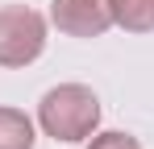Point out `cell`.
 I'll use <instances>...</instances> for the list:
<instances>
[{
  "instance_id": "1",
  "label": "cell",
  "mask_w": 154,
  "mask_h": 149,
  "mask_svg": "<svg viewBox=\"0 0 154 149\" xmlns=\"http://www.w3.org/2000/svg\"><path fill=\"white\" fill-rule=\"evenodd\" d=\"M38 124H42L46 137L63 141V145L88 141L100 124V99L83 83H58L38 104Z\"/></svg>"
},
{
  "instance_id": "2",
  "label": "cell",
  "mask_w": 154,
  "mask_h": 149,
  "mask_svg": "<svg viewBox=\"0 0 154 149\" xmlns=\"http://www.w3.org/2000/svg\"><path fill=\"white\" fill-rule=\"evenodd\" d=\"M46 50V17L29 4H4L0 8V66L21 71L38 62Z\"/></svg>"
},
{
  "instance_id": "3",
  "label": "cell",
  "mask_w": 154,
  "mask_h": 149,
  "mask_svg": "<svg viewBox=\"0 0 154 149\" xmlns=\"http://www.w3.org/2000/svg\"><path fill=\"white\" fill-rule=\"evenodd\" d=\"M50 21L67 37H100L112 29V0H50Z\"/></svg>"
},
{
  "instance_id": "4",
  "label": "cell",
  "mask_w": 154,
  "mask_h": 149,
  "mask_svg": "<svg viewBox=\"0 0 154 149\" xmlns=\"http://www.w3.org/2000/svg\"><path fill=\"white\" fill-rule=\"evenodd\" d=\"M38 133L21 108H4L0 104V149H33Z\"/></svg>"
},
{
  "instance_id": "5",
  "label": "cell",
  "mask_w": 154,
  "mask_h": 149,
  "mask_svg": "<svg viewBox=\"0 0 154 149\" xmlns=\"http://www.w3.org/2000/svg\"><path fill=\"white\" fill-rule=\"evenodd\" d=\"M112 25H121L125 33H150L154 0H112Z\"/></svg>"
},
{
  "instance_id": "6",
  "label": "cell",
  "mask_w": 154,
  "mask_h": 149,
  "mask_svg": "<svg viewBox=\"0 0 154 149\" xmlns=\"http://www.w3.org/2000/svg\"><path fill=\"white\" fill-rule=\"evenodd\" d=\"M88 149H142V141L121 133V128H108V133H92Z\"/></svg>"
}]
</instances>
